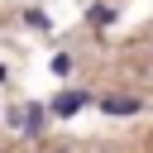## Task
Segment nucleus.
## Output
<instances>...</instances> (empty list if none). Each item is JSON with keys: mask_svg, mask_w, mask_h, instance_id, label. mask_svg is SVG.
Segmentation results:
<instances>
[{"mask_svg": "<svg viewBox=\"0 0 153 153\" xmlns=\"http://www.w3.org/2000/svg\"><path fill=\"white\" fill-rule=\"evenodd\" d=\"M81 105H91V96H86V91H62V96H53V105H48V110H53V115H76Z\"/></svg>", "mask_w": 153, "mask_h": 153, "instance_id": "1", "label": "nucleus"}, {"mask_svg": "<svg viewBox=\"0 0 153 153\" xmlns=\"http://www.w3.org/2000/svg\"><path fill=\"white\" fill-rule=\"evenodd\" d=\"M10 124H14V129H24V134H38V124H43V110H38V105H24V110L14 105V110H10Z\"/></svg>", "mask_w": 153, "mask_h": 153, "instance_id": "2", "label": "nucleus"}, {"mask_svg": "<svg viewBox=\"0 0 153 153\" xmlns=\"http://www.w3.org/2000/svg\"><path fill=\"white\" fill-rule=\"evenodd\" d=\"M100 110H105V115H139V100H129V96H105Z\"/></svg>", "mask_w": 153, "mask_h": 153, "instance_id": "3", "label": "nucleus"}, {"mask_svg": "<svg viewBox=\"0 0 153 153\" xmlns=\"http://www.w3.org/2000/svg\"><path fill=\"white\" fill-rule=\"evenodd\" d=\"M110 19H115L110 5H91V24H110Z\"/></svg>", "mask_w": 153, "mask_h": 153, "instance_id": "4", "label": "nucleus"}, {"mask_svg": "<svg viewBox=\"0 0 153 153\" xmlns=\"http://www.w3.org/2000/svg\"><path fill=\"white\" fill-rule=\"evenodd\" d=\"M48 67H53V76H62V72H67V67H72V57H67V53H57V57H53V62H48Z\"/></svg>", "mask_w": 153, "mask_h": 153, "instance_id": "5", "label": "nucleus"}, {"mask_svg": "<svg viewBox=\"0 0 153 153\" xmlns=\"http://www.w3.org/2000/svg\"><path fill=\"white\" fill-rule=\"evenodd\" d=\"M0 81H5V67H0Z\"/></svg>", "mask_w": 153, "mask_h": 153, "instance_id": "6", "label": "nucleus"}]
</instances>
